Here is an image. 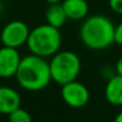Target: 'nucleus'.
I'll return each mask as SVG.
<instances>
[{
    "label": "nucleus",
    "mask_w": 122,
    "mask_h": 122,
    "mask_svg": "<svg viewBox=\"0 0 122 122\" xmlns=\"http://www.w3.org/2000/svg\"><path fill=\"white\" fill-rule=\"evenodd\" d=\"M15 78L23 89L29 91H39L46 88L52 81L50 64L41 56L33 53L25 56L20 61Z\"/></svg>",
    "instance_id": "1"
},
{
    "label": "nucleus",
    "mask_w": 122,
    "mask_h": 122,
    "mask_svg": "<svg viewBox=\"0 0 122 122\" xmlns=\"http://www.w3.org/2000/svg\"><path fill=\"white\" fill-rule=\"evenodd\" d=\"M115 25L102 14L86 17L80 30V37L84 46L91 50H103L114 43Z\"/></svg>",
    "instance_id": "2"
},
{
    "label": "nucleus",
    "mask_w": 122,
    "mask_h": 122,
    "mask_svg": "<svg viewBox=\"0 0 122 122\" xmlns=\"http://www.w3.org/2000/svg\"><path fill=\"white\" fill-rule=\"evenodd\" d=\"M62 36L59 29L43 24L30 31L27 38V47L31 53L41 57H52L61 49Z\"/></svg>",
    "instance_id": "3"
},
{
    "label": "nucleus",
    "mask_w": 122,
    "mask_h": 122,
    "mask_svg": "<svg viewBox=\"0 0 122 122\" xmlns=\"http://www.w3.org/2000/svg\"><path fill=\"white\" fill-rule=\"evenodd\" d=\"M49 64L52 81L61 85L77 80L81 71V59L72 51H58Z\"/></svg>",
    "instance_id": "4"
},
{
    "label": "nucleus",
    "mask_w": 122,
    "mask_h": 122,
    "mask_svg": "<svg viewBox=\"0 0 122 122\" xmlns=\"http://www.w3.org/2000/svg\"><path fill=\"white\" fill-rule=\"evenodd\" d=\"M29 35H30V29L24 21L13 20L4 26L0 38L2 45L18 49L27 43Z\"/></svg>",
    "instance_id": "5"
},
{
    "label": "nucleus",
    "mask_w": 122,
    "mask_h": 122,
    "mask_svg": "<svg viewBox=\"0 0 122 122\" xmlns=\"http://www.w3.org/2000/svg\"><path fill=\"white\" fill-rule=\"evenodd\" d=\"M61 94L65 104H68L71 108H82L86 106V103L90 100L89 89L83 83L76 80L63 84Z\"/></svg>",
    "instance_id": "6"
},
{
    "label": "nucleus",
    "mask_w": 122,
    "mask_h": 122,
    "mask_svg": "<svg viewBox=\"0 0 122 122\" xmlns=\"http://www.w3.org/2000/svg\"><path fill=\"white\" fill-rule=\"evenodd\" d=\"M21 57L17 49L10 46L0 47V78L15 77Z\"/></svg>",
    "instance_id": "7"
},
{
    "label": "nucleus",
    "mask_w": 122,
    "mask_h": 122,
    "mask_svg": "<svg viewBox=\"0 0 122 122\" xmlns=\"http://www.w3.org/2000/svg\"><path fill=\"white\" fill-rule=\"evenodd\" d=\"M20 103L21 97L15 89L0 85V114L10 115L12 112L20 107Z\"/></svg>",
    "instance_id": "8"
},
{
    "label": "nucleus",
    "mask_w": 122,
    "mask_h": 122,
    "mask_svg": "<svg viewBox=\"0 0 122 122\" xmlns=\"http://www.w3.org/2000/svg\"><path fill=\"white\" fill-rule=\"evenodd\" d=\"M104 96L106 100L116 107L122 106V76L121 75H113L108 78L106 88H104Z\"/></svg>",
    "instance_id": "9"
},
{
    "label": "nucleus",
    "mask_w": 122,
    "mask_h": 122,
    "mask_svg": "<svg viewBox=\"0 0 122 122\" xmlns=\"http://www.w3.org/2000/svg\"><path fill=\"white\" fill-rule=\"evenodd\" d=\"M62 6L68 19L71 20L85 19L89 13V4L86 0H63Z\"/></svg>",
    "instance_id": "10"
},
{
    "label": "nucleus",
    "mask_w": 122,
    "mask_h": 122,
    "mask_svg": "<svg viewBox=\"0 0 122 122\" xmlns=\"http://www.w3.org/2000/svg\"><path fill=\"white\" fill-rule=\"evenodd\" d=\"M45 19H46V23L53 27L61 29L62 26H64V24L68 20V17L62 6V2L49 5L45 12Z\"/></svg>",
    "instance_id": "11"
},
{
    "label": "nucleus",
    "mask_w": 122,
    "mask_h": 122,
    "mask_svg": "<svg viewBox=\"0 0 122 122\" xmlns=\"http://www.w3.org/2000/svg\"><path fill=\"white\" fill-rule=\"evenodd\" d=\"M8 122H32V116L27 110L19 107L8 115Z\"/></svg>",
    "instance_id": "12"
},
{
    "label": "nucleus",
    "mask_w": 122,
    "mask_h": 122,
    "mask_svg": "<svg viewBox=\"0 0 122 122\" xmlns=\"http://www.w3.org/2000/svg\"><path fill=\"white\" fill-rule=\"evenodd\" d=\"M109 6L112 11L122 15V0H109Z\"/></svg>",
    "instance_id": "13"
},
{
    "label": "nucleus",
    "mask_w": 122,
    "mask_h": 122,
    "mask_svg": "<svg viewBox=\"0 0 122 122\" xmlns=\"http://www.w3.org/2000/svg\"><path fill=\"white\" fill-rule=\"evenodd\" d=\"M114 43L122 46V21L115 26V35H114Z\"/></svg>",
    "instance_id": "14"
},
{
    "label": "nucleus",
    "mask_w": 122,
    "mask_h": 122,
    "mask_svg": "<svg viewBox=\"0 0 122 122\" xmlns=\"http://www.w3.org/2000/svg\"><path fill=\"white\" fill-rule=\"evenodd\" d=\"M115 71L117 75H121L122 76V56L117 59L116 64H115Z\"/></svg>",
    "instance_id": "15"
},
{
    "label": "nucleus",
    "mask_w": 122,
    "mask_h": 122,
    "mask_svg": "<svg viewBox=\"0 0 122 122\" xmlns=\"http://www.w3.org/2000/svg\"><path fill=\"white\" fill-rule=\"evenodd\" d=\"M114 122H122V112H120V113H119V114L115 116Z\"/></svg>",
    "instance_id": "16"
},
{
    "label": "nucleus",
    "mask_w": 122,
    "mask_h": 122,
    "mask_svg": "<svg viewBox=\"0 0 122 122\" xmlns=\"http://www.w3.org/2000/svg\"><path fill=\"white\" fill-rule=\"evenodd\" d=\"M49 5H52V4H61L63 0H45Z\"/></svg>",
    "instance_id": "17"
}]
</instances>
